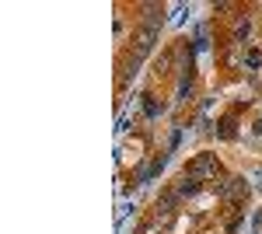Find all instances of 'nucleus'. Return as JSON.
I'll return each mask as SVG.
<instances>
[{
  "mask_svg": "<svg viewBox=\"0 0 262 234\" xmlns=\"http://www.w3.org/2000/svg\"><path fill=\"white\" fill-rule=\"evenodd\" d=\"M196 189H200V182H192V178H185V182L179 185V196H192Z\"/></svg>",
  "mask_w": 262,
  "mask_h": 234,
  "instance_id": "obj_4",
  "label": "nucleus"
},
{
  "mask_svg": "<svg viewBox=\"0 0 262 234\" xmlns=\"http://www.w3.org/2000/svg\"><path fill=\"white\" fill-rule=\"evenodd\" d=\"M217 172H221L217 157H213V154H203V157H196V161L189 164V175H185V178H192V182H203V178H213Z\"/></svg>",
  "mask_w": 262,
  "mask_h": 234,
  "instance_id": "obj_1",
  "label": "nucleus"
},
{
  "mask_svg": "<svg viewBox=\"0 0 262 234\" xmlns=\"http://www.w3.org/2000/svg\"><path fill=\"white\" fill-rule=\"evenodd\" d=\"M234 35H238V39H242V35H248V18H245V21H238V25H234Z\"/></svg>",
  "mask_w": 262,
  "mask_h": 234,
  "instance_id": "obj_5",
  "label": "nucleus"
},
{
  "mask_svg": "<svg viewBox=\"0 0 262 234\" xmlns=\"http://www.w3.org/2000/svg\"><path fill=\"white\" fill-rule=\"evenodd\" d=\"M245 193H248V185H245L242 178H227V182L221 185V196H224V199H238V196H245Z\"/></svg>",
  "mask_w": 262,
  "mask_h": 234,
  "instance_id": "obj_2",
  "label": "nucleus"
},
{
  "mask_svg": "<svg viewBox=\"0 0 262 234\" xmlns=\"http://www.w3.org/2000/svg\"><path fill=\"white\" fill-rule=\"evenodd\" d=\"M154 35H158V28H154V25H147V28L140 32V39H137V59H140L143 53L150 49V42H154Z\"/></svg>",
  "mask_w": 262,
  "mask_h": 234,
  "instance_id": "obj_3",
  "label": "nucleus"
}]
</instances>
